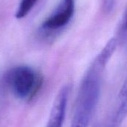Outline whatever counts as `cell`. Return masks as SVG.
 <instances>
[{
    "instance_id": "1",
    "label": "cell",
    "mask_w": 127,
    "mask_h": 127,
    "mask_svg": "<svg viewBox=\"0 0 127 127\" xmlns=\"http://www.w3.org/2000/svg\"><path fill=\"white\" fill-rule=\"evenodd\" d=\"M118 43L109 39L85 73L77 95L71 127H89L100 97L103 75Z\"/></svg>"
},
{
    "instance_id": "2",
    "label": "cell",
    "mask_w": 127,
    "mask_h": 127,
    "mask_svg": "<svg viewBox=\"0 0 127 127\" xmlns=\"http://www.w3.org/2000/svg\"><path fill=\"white\" fill-rule=\"evenodd\" d=\"M7 81L16 97L28 99L33 97L42 84V78L31 67L19 65L10 69Z\"/></svg>"
},
{
    "instance_id": "3",
    "label": "cell",
    "mask_w": 127,
    "mask_h": 127,
    "mask_svg": "<svg viewBox=\"0 0 127 127\" xmlns=\"http://www.w3.org/2000/svg\"><path fill=\"white\" fill-rule=\"evenodd\" d=\"M74 10V0H61L53 13L43 22L42 30L54 31L64 28L72 19Z\"/></svg>"
},
{
    "instance_id": "4",
    "label": "cell",
    "mask_w": 127,
    "mask_h": 127,
    "mask_svg": "<svg viewBox=\"0 0 127 127\" xmlns=\"http://www.w3.org/2000/svg\"><path fill=\"white\" fill-rule=\"evenodd\" d=\"M70 94V85L63 86L53 103L46 127H63Z\"/></svg>"
},
{
    "instance_id": "5",
    "label": "cell",
    "mask_w": 127,
    "mask_h": 127,
    "mask_svg": "<svg viewBox=\"0 0 127 127\" xmlns=\"http://www.w3.org/2000/svg\"><path fill=\"white\" fill-rule=\"evenodd\" d=\"M127 117V76L118 93L115 109L105 127H121Z\"/></svg>"
},
{
    "instance_id": "6",
    "label": "cell",
    "mask_w": 127,
    "mask_h": 127,
    "mask_svg": "<svg viewBox=\"0 0 127 127\" xmlns=\"http://www.w3.org/2000/svg\"><path fill=\"white\" fill-rule=\"evenodd\" d=\"M37 1L38 0H21L19 8L16 13V17L17 19L25 17L33 9Z\"/></svg>"
},
{
    "instance_id": "7",
    "label": "cell",
    "mask_w": 127,
    "mask_h": 127,
    "mask_svg": "<svg viewBox=\"0 0 127 127\" xmlns=\"http://www.w3.org/2000/svg\"><path fill=\"white\" fill-rule=\"evenodd\" d=\"M118 44H125L127 42V5L120 24L118 37L116 38Z\"/></svg>"
},
{
    "instance_id": "8",
    "label": "cell",
    "mask_w": 127,
    "mask_h": 127,
    "mask_svg": "<svg viewBox=\"0 0 127 127\" xmlns=\"http://www.w3.org/2000/svg\"><path fill=\"white\" fill-rule=\"evenodd\" d=\"M116 0H103L102 1V9L104 13H109L112 11L115 6Z\"/></svg>"
}]
</instances>
